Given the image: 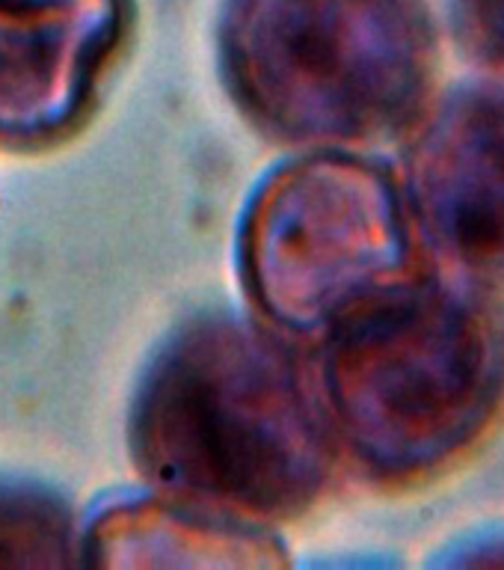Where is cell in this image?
I'll return each mask as SVG.
<instances>
[{"label":"cell","instance_id":"30bf717a","mask_svg":"<svg viewBox=\"0 0 504 570\" xmlns=\"http://www.w3.org/2000/svg\"><path fill=\"white\" fill-rule=\"evenodd\" d=\"M448 568H504V529H490L463 538L443 556Z\"/></svg>","mask_w":504,"mask_h":570},{"label":"cell","instance_id":"6da1fadb","mask_svg":"<svg viewBox=\"0 0 504 570\" xmlns=\"http://www.w3.org/2000/svg\"><path fill=\"white\" fill-rule=\"evenodd\" d=\"M288 338L238 315H202L160 347L128 419L131 458L151 488L256 525L324 499L342 454L315 360Z\"/></svg>","mask_w":504,"mask_h":570},{"label":"cell","instance_id":"7a4b0ae2","mask_svg":"<svg viewBox=\"0 0 504 570\" xmlns=\"http://www.w3.org/2000/svg\"><path fill=\"white\" fill-rule=\"evenodd\" d=\"M338 454L383 490L452 475L504 425V294L416 267L315 342Z\"/></svg>","mask_w":504,"mask_h":570},{"label":"cell","instance_id":"5b68a950","mask_svg":"<svg viewBox=\"0 0 504 570\" xmlns=\"http://www.w3.org/2000/svg\"><path fill=\"white\" fill-rule=\"evenodd\" d=\"M398 176L427 265L504 294V78L436 92Z\"/></svg>","mask_w":504,"mask_h":570},{"label":"cell","instance_id":"52a82bcc","mask_svg":"<svg viewBox=\"0 0 504 570\" xmlns=\"http://www.w3.org/2000/svg\"><path fill=\"white\" fill-rule=\"evenodd\" d=\"M80 564L101 568H283L288 552L265 525L167 493L110 502L80 529Z\"/></svg>","mask_w":504,"mask_h":570},{"label":"cell","instance_id":"277c9868","mask_svg":"<svg viewBox=\"0 0 504 570\" xmlns=\"http://www.w3.org/2000/svg\"><path fill=\"white\" fill-rule=\"evenodd\" d=\"M425 265L398 169L356 149H309L249 196L238 267L276 330L318 342L345 312Z\"/></svg>","mask_w":504,"mask_h":570},{"label":"cell","instance_id":"3957f363","mask_svg":"<svg viewBox=\"0 0 504 570\" xmlns=\"http://www.w3.org/2000/svg\"><path fill=\"white\" fill-rule=\"evenodd\" d=\"M217 45L244 116L303 149L404 140L439 92L427 0H229Z\"/></svg>","mask_w":504,"mask_h":570},{"label":"cell","instance_id":"9c48e42d","mask_svg":"<svg viewBox=\"0 0 504 570\" xmlns=\"http://www.w3.org/2000/svg\"><path fill=\"white\" fill-rule=\"evenodd\" d=\"M448 24L475 69L504 78V0H448Z\"/></svg>","mask_w":504,"mask_h":570},{"label":"cell","instance_id":"ba28073f","mask_svg":"<svg viewBox=\"0 0 504 570\" xmlns=\"http://www.w3.org/2000/svg\"><path fill=\"white\" fill-rule=\"evenodd\" d=\"M80 564V529L66 499L27 481H0V568Z\"/></svg>","mask_w":504,"mask_h":570},{"label":"cell","instance_id":"8992f818","mask_svg":"<svg viewBox=\"0 0 504 570\" xmlns=\"http://www.w3.org/2000/svg\"><path fill=\"white\" fill-rule=\"evenodd\" d=\"M131 0H0V146L66 140L122 48Z\"/></svg>","mask_w":504,"mask_h":570}]
</instances>
